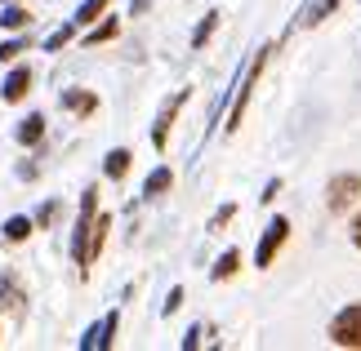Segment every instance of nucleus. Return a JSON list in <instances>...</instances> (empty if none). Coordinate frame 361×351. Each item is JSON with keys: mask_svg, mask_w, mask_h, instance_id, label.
<instances>
[{"mask_svg": "<svg viewBox=\"0 0 361 351\" xmlns=\"http://www.w3.org/2000/svg\"><path fill=\"white\" fill-rule=\"evenodd\" d=\"M272 53H276V45H259L245 72L237 67V85H232V103H228V125H224L228 134H237V129H241V120H245V107H250V89H255V80L263 76V67H268V58H272Z\"/></svg>", "mask_w": 361, "mask_h": 351, "instance_id": "f257e3e1", "label": "nucleus"}, {"mask_svg": "<svg viewBox=\"0 0 361 351\" xmlns=\"http://www.w3.org/2000/svg\"><path fill=\"white\" fill-rule=\"evenodd\" d=\"M94 218H99V187H85L80 191V214H76V231H72V262L80 276H90V241H94Z\"/></svg>", "mask_w": 361, "mask_h": 351, "instance_id": "f03ea898", "label": "nucleus"}, {"mask_svg": "<svg viewBox=\"0 0 361 351\" xmlns=\"http://www.w3.org/2000/svg\"><path fill=\"white\" fill-rule=\"evenodd\" d=\"M326 338L335 343V347L361 351V298H357V302H348V307H339V312L330 316V325H326Z\"/></svg>", "mask_w": 361, "mask_h": 351, "instance_id": "7ed1b4c3", "label": "nucleus"}, {"mask_svg": "<svg viewBox=\"0 0 361 351\" xmlns=\"http://www.w3.org/2000/svg\"><path fill=\"white\" fill-rule=\"evenodd\" d=\"M357 200H361V174L357 170H343V174H335L326 182V209L335 218H343Z\"/></svg>", "mask_w": 361, "mask_h": 351, "instance_id": "20e7f679", "label": "nucleus"}, {"mask_svg": "<svg viewBox=\"0 0 361 351\" xmlns=\"http://www.w3.org/2000/svg\"><path fill=\"white\" fill-rule=\"evenodd\" d=\"M286 241H290V218L286 214H276L268 227L259 231V249H255V267H272L276 262V254L286 249Z\"/></svg>", "mask_w": 361, "mask_h": 351, "instance_id": "39448f33", "label": "nucleus"}, {"mask_svg": "<svg viewBox=\"0 0 361 351\" xmlns=\"http://www.w3.org/2000/svg\"><path fill=\"white\" fill-rule=\"evenodd\" d=\"M188 98H192V89H178L170 103H165L161 111H157V125H152V147L157 151H165L170 147V129H174V120H178V111L188 107Z\"/></svg>", "mask_w": 361, "mask_h": 351, "instance_id": "423d86ee", "label": "nucleus"}, {"mask_svg": "<svg viewBox=\"0 0 361 351\" xmlns=\"http://www.w3.org/2000/svg\"><path fill=\"white\" fill-rule=\"evenodd\" d=\"M116 329H121V312H107L103 320H94V325L80 333V351H107L112 347V338H116Z\"/></svg>", "mask_w": 361, "mask_h": 351, "instance_id": "0eeeda50", "label": "nucleus"}, {"mask_svg": "<svg viewBox=\"0 0 361 351\" xmlns=\"http://www.w3.org/2000/svg\"><path fill=\"white\" fill-rule=\"evenodd\" d=\"M59 107H63V111H72L76 120H90L94 111H99V94L72 85V89H63V94H59Z\"/></svg>", "mask_w": 361, "mask_h": 351, "instance_id": "6e6552de", "label": "nucleus"}, {"mask_svg": "<svg viewBox=\"0 0 361 351\" xmlns=\"http://www.w3.org/2000/svg\"><path fill=\"white\" fill-rule=\"evenodd\" d=\"M32 67L27 63H13L9 67V76H5V85H0V98H5V103H23L27 94H32Z\"/></svg>", "mask_w": 361, "mask_h": 351, "instance_id": "1a4fd4ad", "label": "nucleus"}, {"mask_svg": "<svg viewBox=\"0 0 361 351\" xmlns=\"http://www.w3.org/2000/svg\"><path fill=\"white\" fill-rule=\"evenodd\" d=\"M0 312H9V316L27 312V289H18V276L13 272H0Z\"/></svg>", "mask_w": 361, "mask_h": 351, "instance_id": "9d476101", "label": "nucleus"}, {"mask_svg": "<svg viewBox=\"0 0 361 351\" xmlns=\"http://www.w3.org/2000/svg\"><path fill=\"white\" fill-rule=\"evenodd\" d=\"M130 170H134V151H130V147H112V151L103 156V174L112 178V182H121Z\"/></svg>", "mask_w": 361, "mask_h": 351, "instance_id": "9b49d317", "label": "nucleus"}, {"mask_svg": "<svg viewBox=\"0 0 361 351\" xmlns=\"http://www.w3.org/2000/svg\"><path fill=\"white\" fill-rule=\"evenodd\" d=\"M13 138H18L23 147H40V138H45V116H40V111L23 116V120H18V129H13Z\"/></svg>", "mask_w": 361, "mask_h": 351, "instance_id": "f8f14e48", "label": "nucleus"}, {"mask_svg": "<svg viewBox=\"0 0 361 351\" xmlns=\"http://www.w3.org/2000/svg\"><path fill=\"white\" fill-rule=\"evenodd\" d=\"M170 187H174V170L170 165H157V170L143 178V200H157V196H165Z\"/></svg>", "mask_w": 361, "mask_h": 351, "instance_id": "ddd939ff", "label": "nucleus"}, {"mask_svg": "<svg viewBox=\"0 0 361 351\" xmlns=\"http://www.w3.org/2000/svg\"><path fill=\"white\" fill-rule=\"evenodd\" d=\"M241 272V249L232 245V249H224V254L214 258V267H210V280H219V285H224V280H232Z\"/></svg>", "mask_w": 361, "mask_h": 351, "instance_id": "4468645a", "label": "nucleus"}, {"mask_svg": "<svg viewBox=\"0 0 361 351\" xmlns=\"http://www.w3.org/2000/svg\"><path fill=\"white\" fill-rule=\"evenodd\" d=\"M32 231H36V218L32 214H13V218H5V227H0V236H5L9 245H23Z\"/></svg>", "mask_w": 361, "mask_h": 351, "instance_id": "2eb2a0df", "label": "nucleus"}, {"mask_svg": "<svg viewBox=\"0 0 361 351\" xmlns=\"http://www.w3.org/2000/svg\"><path fill=\"white\" fill-rule=\"evenodd\" d=\"M0 27H5V32H27V27H32V13L9 0V5L0 9Z\"/></svg>", "mask_w": 361, "mask_h": 351, "instance_id": "dca6fc26", "label": "nucleus"}, {"mask_svg": "<svg viewBox=\"0 0 361 351\" xmlns=\"http://www.w3.org/2000/svg\"><path fill=\"white\" fill-rule=\"evenodd\" d=\"M219 18H224V13H219V9H210V13H205V18H201L197 27H192V40H188V45H192V49H205V40L214 36V27H219Z\"/></svg>", "mask_w": 361, "mask_h": 351, "instance_id": "f3484780", "label": "nucleus"}, {"mask_svg": "<svg viewBox=\"0 0 361 351\" xmlns=\"http://www.w3.org/2000/svg\"><path fill=\"white\" fill-rule=\"evenodd\" d=\"M103 13H107V0H80V9L72 13V23H76V27H94Z\"/></svg>", "mask_w": 361, "mask_h": 351, "instance_id": "a211bd4d", "label": "nucleus"}, {"mask_svg": "<svg viewBox=\"0 0 361 351\" xmlns=\"http://www.w3.org/2000/svg\"><path fill=\"white\" fill-rule=\"evenodd\" d=\"M335 9H339V0H308V5H303V13H299V23L312 27V23H322L326 13H335Z\"/></svg>", "mask_w": 361, "mask_h": 351, "instance_id": "6ab92c4d", "label": "nucleus"}, {"mask_svg": "<svg viewBox=\"0 0 361 351\" xmlns=\"http://www.w3.org/2000/svg\"><path fill=\"white\" fill-rule=\"evenodd\" d=\"M116 36H121V23L103 13V23H94V32L85 36V45H107V40H116Z\"/></svg>", "mask_w": 361, "mask_h": 351, "instance_id": "aec40b11", "label": "nucleus"}, {"mask_svg": "<svg viewBox=\"0 0 361 351\" xmlns=\"http://www.w3.org/2000/svg\"><path fill=\"white\" fill-rule=\"evenodd\" d=\"M107 231H112V214H99V218H94V241H90V258L94 262H99L103 245H107Z\"/></svg>", "mask_w": 361, "mask_h": 351, "instance_id": "412c9836", "label": "nucleus"}, {"mask_svg": "<svg viewBox=\"0 0 361 351\" xmlns=\"http://www.w3.org/2000/svg\"><path fill=\"white\" fill-rule=\"evenodd\" d=\"M27 45H32L27 32H9V40L0 45V63H18V53H27Z\"/></svg>", "mask_w": 361, "mask_h": 351, "instance_id": "4be33fe9", "label": "nucleus"}, {"mask_svg": "<svg viewBox=\"0 0 361 351\" xmlns=\"http://www.w3.org/2000/svg\"><path fill=\"white\" fill-rule=\"evenodd\" d=\"M76 36V23H67V27H59V32H49L45 36V45H40V49H45V53H59L63 45H67V40H72Z\"/></svg>", "mask_w": 361, "mask_h": 351, "instance_id": "5701e85b", "label": "nucleus"}, {"mask_svg": "<svg viewBox=\"0 0 361 351\" xmlns=\"http://www.w3.org/2000/svg\"><path fill=\"white\" fill-rule=\"evenodd\" d=\"M232 218H237V205H232V200H228V205H219V209H214V218H210V231H224Z\"/></svg>", "mask_w": 361, "mask_h": 351, "instance_id": "b1692460", "label": "nucleus"}, {"mask_svg": "<svg viewBox=\"0 0 361 351\" xmlns=\"http://www.w3.org/2000/svg\"><path fill=\"white\" fill-rule=\"evenodd\" d=\"M178 307H183V285H174L170 293H165V302H161V316H174Z\"/></svg>", "mask_w": 361, "mask_h": 351, "instance_id": "393cba45", "label": "nucleus"}, {"mask_svg": "<svg viewBox=\"0 0 361 351\" xmlns=\"http://www.w3.org/2000/svg\"><path fill=\"white\" fill-rule=\"evenodd\" d=\"M281 187H286L281 178H268V182H263V196H259V205H272L276 196H281Z\"/></svg>", "mask_w": 361, "mask_h": 351, "instance_id": "a878e982", "label": "nucleus"}, {"mask_svg": "<svg viewBox=\"0 0 361 351\" xmlns=\"http://www.w3.org/2000/svg\"><path fill=\"white\" fill-rule=\"evenodd\" d=\"M201 333H205L201 325H192V329L183 333V351H197V347H201Z\"/></svg>", "mask_w": 361, "mask_h": 351, "instance_id": "bb28decb", "label": "nucleus"}, {"mask_svg": "<svg viewBox=\"0 0 361 351\" xmlns=\"http://www.w3.org/2000/svg\"><path fill=\"white\" fill-rule=\"evenodd\" d=\"M54 214H59V200H49V205H40V214H36V227H40V222H54Z\"/></svg>", "mask_w": 361, "mask_h": 351, "instance_id": "cd10ccee", "label": "nucleus"}, {"mask_svg": "<svg viewBox=\"0 0 361 351\" xmlns=\"http://www.w3.org/2000/svg\"><path fill=\"white\" fill-rule=\"evenodd\" d=\"M348 241H353V245H357V249H361V214H357V218H353V222H348Z\"/></svg>", "mask_w": 361, "mask_h": 351, "instance_id": "c85d7f7f", "label": "nucleus"}, {"mask_svg": "<svg viewBox=\"0 0 361 351\" xmlns=\"http://www.w3.org/2000/svg\"><path fill=\"white\" fill-rule=\"evenodd\" d=\"M152 0H130V18H138V13H147Z\"/></svg>", "mask_w": 361, "mask_h": 351, "instance_id": "c756f323", "label": "nucleus"}, {"mask_svg": "<svg viewBox=\"0 0 361 351\" xmlns=\"http://www.w3.org/2000/svg\"><path fill=\"white\" fill-rule=\"evenodd\" d=\"M0 5H9V0H0Z\"/></svg>", "mask_w": 361, "mask_h": 351, "instance_id": "7c9ffc66", "label": "nucleus"}]
</instances>
